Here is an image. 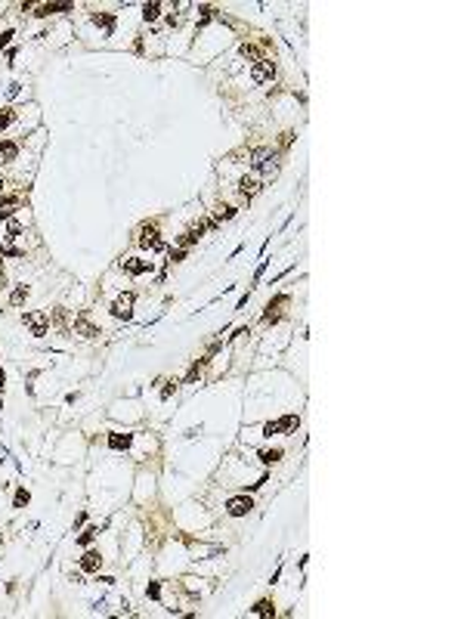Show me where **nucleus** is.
<instances>
[{"instance_id": "33", "label": "nucleus", "mask_w": 464, "mask_h": 619, "mask_svg": "<svg viewBox=\"0 0 464 619\" xmlns=\"http://www.w3.org/2000/svg\"><path fill=\"white\" fill-rule=\"evenodd\" d=\"M0 288H4V273H0Z\"/></svg>"}, {"instance_id": "34", "label": "nucleus", "mask_w": 464, "mask_h": 619, "mask_svg": "<svg viewBox=\"0 0 464 619\" xmlns=\"http://www.w3.org/2000/svg\"><path fill=\"white\" fill-rule=\"evenodd\" d=\"M0 186H4V176H0Z\"/></svg>"}, {"instance_id": "14", "label": "nucleus", "mask_w": 464, "mask_h": 619, "mask_svg": "<svg viewBox=\"0 0 464 619\" xmlns=\"http://www.w3.org/2000/svg\"><path fill=\"white\" fill-rule=\"evenodd\" d=\"M71 10V4H44V7H37V16H50V13H68Z\"/></svg>"}, {"instance_id": "11", "label": "nucleus", "mask_w": 464, "mask_h": 619, "mask_svg": "<svg viewBox=\"0 0 464 619\" xmlns=\"http://www.w3.org/2000/svg\"><path fill=\"white\" fill-rule=\"evenodd\" d=\"M282 304H288V297H285V294H278L275 301H269V304H266L263 319H266V322H275V319H278V307H282Z\"/></svg>"}, {"instance_id": "32", "label": "nucleus", "mask_w": 464, "mask_h": 619, "mask_svg": "<svg viewBox=\"0 0 464 619\" xmlns=\"http://www.w3.org/2000/svg\"><path fill=\"white\" fill-rule=\"evenodd\" d=\"M4 381H7V375H4V369H0V387H4Z\"/></svg>"}, {"instance_id": "19", "label": "nucleus", "mask_w": 464, "mask_h": 619, "mask_svg": "<svg viewBox=\"0 0 464 619\" xmlns=\"http://www.w3.org/2000/svg\"><path fill=\"white\" fill-rule=\"evenodd\" d=\"M158 13H161V4H146V7H143V19H146V22L158 19Z\"/></svg>"}, {"instance_id": "2", "label": "nucleus", "mask_w": 464, "mask_h": 619, "mask_svg": "<svg viewBox=\"0 0 464 619\" xmlns=\"http://www.w3.org/2000/svg\"><path fill=\"white\" fill-rule=\"evenodd\" d=\"M25 325L31 328L34 337H44V334L50 331V313H44V310H37V313H25Z\"/></svg>"}, {"instance_id": "27", "label": "nucleus", "mask_w": 464, "mask_h": 619, "mask_svg": "<svg viewBox=\"0 0 464 619\" xmlns=\"http://www.w3.org/2000/svg\"><path fill=\"white\" fill-rule=\"evenodd\" d=\"M7 232H10V238H16V235H22V223H19V220H10V226H7Z\"/></svg>"}, {"instance_id": "28", "label": "nucleus", "mask_w": 464, "mask_h": 619, "mask_svg": "<svg viewBox=\"0 0 464 619\" xmlns=\"http://www.w3.org/2000/svg\"><path fill=\"white\" fill-rule=\"evenodd\" d=\"M217 217H220V220H229V217H235V208H220Z\"/></svg>"}, {"instance_id": "24", "label": "nucleus", "mask_w": 464, "mask_h": 619, "mask_svg": "<svg viewBox=\"0 0 464 619\" xmlns=\"http://www.w3.org/2000/svg\"><path fill=\"white\" fill-rule=\"evenodd\" d=\"M205 363H208V360H198V363H195V366L189 369V375H186V384H189V381H195V378H198V372H201V366H205Z\"/></svg>"}, {"instance_id": "3", "label": "nucleus", "mask_w": 464, "mask_h": 619, "mask_svg": "<svg viewBox=\"0 0 464 619\" xmlns=\"http://www.w3.org/2000/svg\"><path fill=\"white\" fill-rule=\"evenodd\" d=\"M133 301H136V294H133V291L121 294V297L112 304V316H118V319H130V316H133Z\"/></svg>"}, {"instance_id": "17", "label": "nucleus", "mask_w": 464, "mask_h": 619, "mask_svg": "<svg viewBox=\"0 0 464 619\" xmlns=\"http://www.w3.org/2000/svg\"><path fill=\"white\" fill-rule=\"evenodd\" d=\"M251 613H254V616H272V613H275V607H272V601H257Z\"/></svg>"}, {"instance_id": "23", "label": "nucleus", "mask_w": 464, "mask_h": 619, "mask_svg": "<svg viewBox=\"0 0 464 619\" xmlns=\"http://www.w3.org/2000/svg\"><path fill=\"white\" fill-rule=\"evenodd\" d=\"M28 502H31V495H28L25 489H19V492H16V498H13V505H16V508H25Z\"/></svg>"}, {"instance_id": "16", "label": "nucleus", "mask_w": 464, "mask_h": 619, "mask_svg": "<svg viewBox=\"0 0 464 619\" xmlns=\"http://www.w3.org/2000/svg\"><path fill=\"white\" fill-rule=\"evenodd\" d=\"M93 25H99V28L112 31V28H115V16H109V13H96V16H93Z\"/></svg>"}, {"instance_id": "18", "label": "nucleus", "mask_w": 464, "mask_h": 619, "mask_svg": "<svg viewBox=\"0 0 464 619\" xmlns=\"http://www.w3.org/2000/svg\"><path fill=\"white\" fill-rule=\"evenodd\" d=\"M238 186H241V195H254V192L260 189V183H257V180H251V176H245V180H241Z\"/></svg>"}, {"instance_id": "25", "label": "nucleus", "mask_w": 464, "mask_h": 619, "mask_svg": "<svg viewBox=\"0 0 464 619\" xmlns=\"http://www.w3.org/2000/svg\"><path fill=\"white\" fill-rule=\"evenodd\" d=\"M241 56H248V59L260 62V53H257V47H251V44H245V47H241Z\"/></svg>"}, {"instance_id": "10", "label": "nucleus", "mask_w": 464, "mask_h": 619, "mask_svg": "<svg viewBox=\"0 0 464 619\" xmlns=\"http://www.w3.org/2000/svg\"><path fill=\"white\" fill-rule=\"evenodd\" d=\"M99 564H103L99 551H87V554L80 557V570H87V573H96V570H99Z\"/></svg>"}, {"instance_id": "20", "label": "nucleus", "mask_w": 464, "mask_h": 619, "mask_svg": "<svg viewBox=\"0 0 464 619\" xmlns=\"http://www.w3.org/2000/svg\"><path fill=\"white\" fill-rule=\"evenodd\" d=\"M25 297H28V288H25V285H19V288L10 294V304H13V307H19V304H25Z\"/></svg>"}, {"instance_id": "31", "label": "nucleus", "mask_w": 464, "mask_h": 619, "mask_svg": "<svg viewBox=\"0 0 464 619\" xmlns=\"http://www.w3.org/2000/svg\"><path fill=\"white\" fill-rule=\"evenodd\" d=\"M158 594H161V588H158V582H152L149 585V597H158Z\"/></svg>"}, {"instance_id": "12", "label": "nucleus", "mask_w": 464, "mask_h": 619, "mask_svg": "<svg viewBox=\"0 0 464 619\" xmlns=\"http://www.w3.org/2000/svg\"><path fill=\"white\" fill-rule=\"evenodd\" d=\"M19 158V146L16 143H0V164H10Z\"/></svg>"}, {"instance_id": "21", "label": "nucleus", "mask_w": 464, "mask_h": 619, "mask_svg": "<svg viewBox=\"0 0 464 619\" xmlns=\"http://www.w3.org/2000/svg\"><path fill=\"white\" fill-rule=\"evenodd\" d=\"M96 533H99V529H96V526H90V529H84V533L77 536V542H80V545H90L93 539H96Z\"/></svg>"}, {"instance_id": "29", "label": "nucleus", "mask_w": 464, "mask_h": 619, "mask_svg": "<svg viewBox=\"0 0 464 619\" xmlns=\"http://www.w3.org/2000/svg\"><path fill=\"white\" fill-rule=\"evenodd\" d=\"M10 37H13V31H4V34H0V50H4V47L10 44Z\"/></svg>"}, {"instance_id": "5", "label": "nucleus", "mask_w": 464, "mask_h": 619, "mask_svg": "<svg viewBox=\"0 0 464 619\" xmlns=\"http://www.w3.org/2000/svg\"><path fill=\"white\" fill-rule=\"evenodd\" d=\"M251 508H254V502H251L248 495H235V498H229V502H226V511H229L232 517H245Z\"/></svg>"}, {"instance_id": "4", "label": "nucleus", "mask_w": 464, "mask_h": 619, "mask_svg": "<svg viewBox=\"0 0 464 619\" xmlns=\"http://www.w3.org/2000/svg\"><path fill=\"white\" fill-rule=\"evenodd\" d=\"M272 74H275V65H272L269 59H260V62H254V71H251V77H254L257 84H266V81H272Z\"/></svg>"}, {"instance_id": "15", "label": "nucleus", "mask_w": 464, "mask_h": 619, "mask_svg": "<svg viewBox=\"0 0 464 619\" xmlns=\"http://www.w3.org/2000/svg\"><path fill=\"white\" fill-rule=\"evenodd\" d=\"M109 446L112 449H127L130 446V433H112L109 436Z\"/></svg>"}, {"instance_id": "9", "label": "nucleus", "mask_w": 464, "mask_h": 619, "mask_svg": "<svg viewBox=\"0 0 464 619\" xmlns=\"http://www.w3.org/2000/svg\"><path fill=\"white\" fill-rule=\"evenodd\" d=\"M201 232H205V223H198V226H192V229H186V232L179 235V248H189V245H195V242L201 238Z\"/></svg>"}, {"instance_id": "30", "label": "nucleus", "mask_w": 464, "mask_h": 619, "mask_svg": "<svg viewBox=\"0 0 464 619\" xmlns=\"http://www.w3.org/2000/svg\"><path fill=\"white\" fill-rule=\"evenodd\" d=\"M53 316H56V322H59V325H65V310H62V307H59V310H56Z\"/></svg>"}, {"instance_id": "22", "label": "nucleus", "mask_w": 464, "mask_h": 619, "mask_svg": "<svg viewBox=\"0 0 464 619\" xmlns=\"http://www.w3.org/2000/svg\"><path fill=\"white\" fill-rule=\"evenodd\" d=\"M260 458H263V465H272V462H278V458H282V449H269V452H260Z\"/></svg>"}, {"instance_id": "26", "label": "nucleus", "mask_w": 464, "mask_h": 619, "mask_svg": "<svg viewBox=\"0 0 464 619\" xmlns=\"http://www.w3.org/2000/svg\"><path fill=\"white\" fill-rule=\"evenodd\" d=\"M10 124H13V109H4V112H0V130L10 127Z\"/></svg>"}, {"instance_id": "7", "label": "nucleus", "mask_w": 464, "mask_h": 619, "mask_svg": "<svg viewBox=\"0 0 464 619\" xmlns=\"http://www.w3.org/2000/svg\"><path fill=\"white\" fill-rule=\"evenodd\" d=\"M139 245H143V248H149V251H161V248H164V242H161V235H158V229H155V226H146V229H143Z\"/></svg>"}, {"instance_id": "8", "label": "nucleus", "mask_w": 464, "mask_h": 619, "mask_svg": "<svg viewBox=\"0 0 464 619\" xmlns=\"http://www.w3.org/2000/svg\"><path fill=\"white\" fill-rule=\"evenodd\" d=\"M121 267H124V273H130V276H143V273H149V270H152V263H149V260L127 257V260H121Z\"/></svg>"}, {"instance_id": "13", "label": "nucleus", "mask_w": 464, "mask_h": 619, "mask_svg": "<svg viewBox=\"0 0 464 619\" xmlns=\"http://www.w3.org/2000/svg\"><path fill=\"white\" fill-rule=\"evenodd\" d=\"M74 328H77V331H80V334H84V337H96V334H99V328H96V325H93V322H90V319H87V316H77V322H74Z\"/></svg>"}, {"instance_id": "1", "label": "nucleus", "mask_w": 464, "mask_h": 619, "mask_svg": "<svg viewBox=\"0 0 464 619\" xmlns=\"http://www.w3.org/2000/svg\"><path fill=\"white\" fill-rule=\"evenodd\" d=\"M300 418L297 415H285V418H275L269 424H263V436H272V433H288V430H297Z\"/></svg>"}, {"instance_id": "6", "label": "nucleus", "mask_w": 464, "mask_h": 619, "mask_svg": "<svg viewBox=\"0 0 464 619\" xmlns=\"http://www.w3.org/2000/svg\"><path fill=\"white\" fill-rule=\"evenodd\" d=\"M19 208H22L19 195H0V220H10Z\"/></svg>"}]
</instances>
